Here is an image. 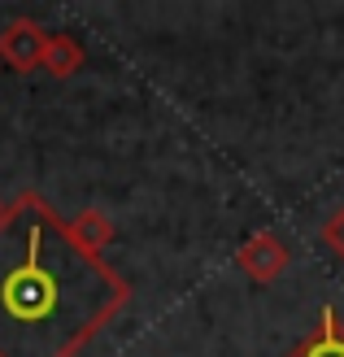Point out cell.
Instances as JSON below:
<instances>
[{"label":"cell","instance_id":"3","mask_svg":"<svg viewBox=\"0 0 344 357\" xmlns=\"http://www.w3.org/2000/svg\"><path fill=\"white\" fill-rule=\"evenodd\" d=\"M287 357H344V318L331 305H322L318 327L310 335H301V340L287 349Z\"/></svg>","mask_w":344,"mask_h":357},{"label":"cell","instance_id":"4","mask_svg":"<svg viewBox=\"0 0 344 357\" xmlns=\"http://www.w3.org/2000/svg\"><path fill=\"white\" fill-rule=\"evenodd\" d=\"M322 244H327L331 253H336V257L344 261V205H340V209L331 213L327 222H322Z\"/></svg>","mask_w":344,"mask_h":357},{"label":"cell","instance_id":"2","mask_svg":"<svg viewBox=\"0 0 344 357\" xmlns=\"http://www.w3.org/2000/svg\"><path fill=\"white\" fill-rule=\"evenodd\" d=\"M287 266H292V244L270 227L253 231V236L235 248V271H244L253 283H275V279H283Z\"/></svg>","mask_w":344,"mask_h":357},{"label":"cell","instance_id":"1","mask_svg":"<svg viewBox=\"0 0 344 357\" xmlns=\"http://www.w3.org/2000/svg\"><path fill=\"white\" fill-rule=\"evenodd\" d=\"M126 296V279L35 196L0 218V357H75Z\"/></svg>","mask_w":344,"mask_h":357}]
</instances>
